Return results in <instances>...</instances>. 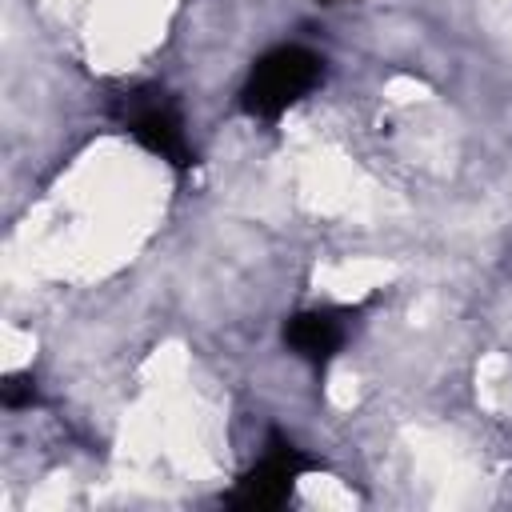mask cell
I'll return each mask as SVG.
<instances>
[{"label": "cell", "mask_w": 512, "mask_h": 512, "mask_svg": "<svg viewBox=\"0 0 512 512\" xmlns=\"http://www.w3.org/2000/svg\"><path fill=\"white\" fill-rule=\"evenodd\" d=\"M320 56L300 48V44H284L272 48L268 56H260L244 80L240 92V108L256 120H276L280 112H288L304 92L316 88L320 80Z\"/></svg>", "instance_id": "cell-1"}, {"label": "cell", "mask_w": 512, "mask_h": 512, "mask_svg": "<svg viewBox=\"0 0 512 512\" xmlns=\"http://www.w3.org/2000/svg\"><path fill=\"white\" fill-rule=\"evenodd\" d=\"M124 128L160 160H168L172 168H188L192 164V144L184 136V120L176 112V104L148 88V92H132L124 100Z\"/></svg>", "instance_id": "cell-2"}, {"label": "cell", "mask_w": 512, "mask_h": 512, "mask_svg": "<svg viewBox=\"0 0 512 512\" xmlns=\"http://www.w3.org/2000/svg\"><path fill=\"white\" fill-rule=\"evenodd\" d=\"M308 468H312V460H308L296 444L272 436L268 452L240 476V484H236V492L228 496V504H236V508H276V504H284V500L292 496L296 480H300Z\"/></svg>", "instance_id": "cell-3"}, {"label": "cell", "mask_w": 512, "mask_h": 512, "mask_svg": "<svg viewBox=\"0 0 512 512\" xmlns=\"http://www.w3.org/2000/svg\"><path fill=\"white\" fill-rule=\"evenodd\" d=\"M344 336H348V324H344V312L336 308H308V312L288 316L284 324V344L312 368H324L340 352Z\"/></svg>", "instance_id": "cell-4"}]
</instances>
